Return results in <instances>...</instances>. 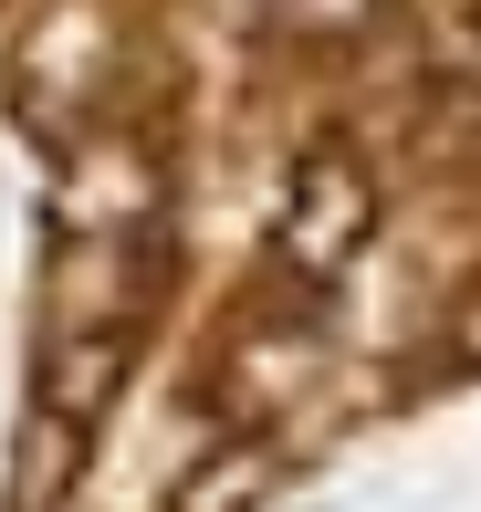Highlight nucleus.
<instances>
[{
	"instance_id": "nucleus-1",
	"label": "nucleus",
	"mask_w": 481,
	"mask_h": 512,
	"mask_svg": "<svg viewBox=\"0 0 481 512\" xmlns=\"http://www.w3.org/2000/svg\"><path fill=\"white\" fill-rule=\"evenodd\" d=\"M356 230H366V178L346 168V157H314L304 168V189H293V220H283V251L304 272H335L356 251Z\"/></svg>"
},
{
	"instance_id": "nucleus-2",
	"label": "nucleus",
	"mask_w": 481,
	"mask_h": 512,
	"mask_svg": "<svg viewBox=\"0 0 481 512\" xmlns=\"http://www.w3.org/2000/svg\"><path fill=\"white\" fill-rule=\"evenodd\" d=\"M105 387H116V335H63V356H53V408L84 418V408H105Z\"/></svg>"
},
{
	"instance_id": "nucleus-3",
	"label": "nucleus",
	"mask_w": 481,
	"mask_h": 512,
	"mask_svg": "<svg viewBox=\"0 0 481 512\" xmlns=\"http://www.w3.org/2000/svg\"><path fill=\"white\" fill-rule=\"evenodd\" d=\"M262 481H272V460H262V450H220L210 471L178 492V512H251V502H262Z\"/></svg>"
}]
</instances>
